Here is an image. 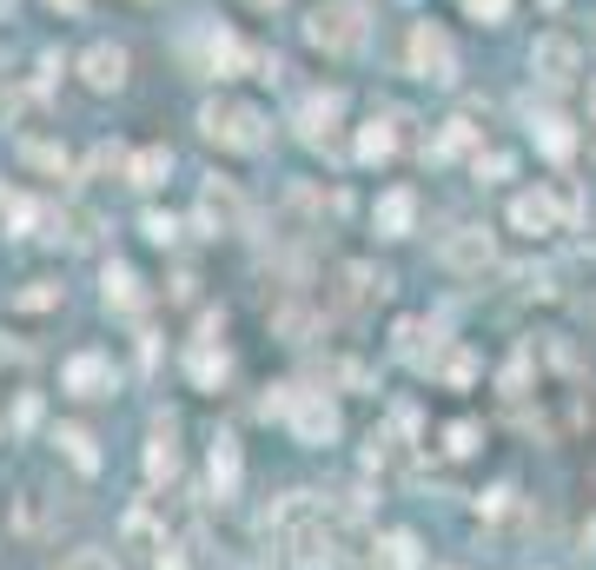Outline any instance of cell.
<instances>
[{
  "label": "cell",
  "instance_id": "cell-1",
  "mask_svg": "<svg viewBox=\"0 0 596 570\" xmlns=\"http://www.w3.org/2000/svg\"><path fill=\"white\" fill-rule=\"evenodd\" d=\"M199 133L226 153H266L272 146V120L259 107H245V100H206L199 107Z\"/></svg>",
  "mask_w": 596,
  "mask_h": 570
},
{
  "label": "cell",
  "instance_id": "cell-2",
  "mask_svg": "<svg viewBox=\"0 0 596 570\" xmlns=\"http://www.w3.org/2000/svg\"><path fill=\"white\" fill-rule=\"evenodd\" d=\"M305 40L318 53H358L365 47V0H318V8L305 14Z\"/></svg>",
  "mask_w": 596,
  "mask_h": 570
},
{
  "label": "cell",
  "instance_id": "cell-3",
  "mask_svg": "<svg viewBox=\"0 0 596 570\" xmlns=\"http://www.w3.org/2000/svg\"><path fill=\"white\" fill-rule=\"evenodd\" d=\"M404 60H411L417 80H438V87H451V80H458V47H451V34L431 27V21H417V27H411Z\"/></svg>",
  "mask_w": 596,
  "mask_h": 570
},
{
  "label": "cell",
  "instance_id": "cell-4",
  "mask_svg": "<svg viewBox=\"0 0 596 570\" xmlns=\"http://www.w3.org/2000/svg\"><path fill=\"white\" fill-rule=\"evenodd\" d=\"M53 524H60V505L40 492V484H21V492L8 498V531H14L21 544H40Z\"/></svg>",
  "mask_w": 596,
  "mask_h": 570
},
{
  "label": "cell",
  "instance_id": "cell-5",
  "mask_svg": "<svg viewBox=\"0 0 596 570\" xmlns=\"http://www.w3.org/2000/svg\"><path fill=\"white\" fill-rule=\"evenodd\" d=\"M285 425H292L299 445H331V438H338V404H331L325 391H292Z\"/></svg>",
  "mask_w": 596,
  "mask_h": 570
},
{
  "label": "cell",
  "instance_id": "cell-6",
  "mask_svg": "<svg viewBox=\"0 0 596 570\" xmlns=\"http://www.w3.org/2000/svg\"><path fill=\"white\" fill-rule=\"evenodd\" d=\"M126 47H113V40H100V47H87V53H80V80H87V87L94 94H120L126 87Z\"/></svg>",
  "mask_w": 596,
  "mask_h": 570
},
{
  "label": "cell",
  "instance_id": "cell-7",
  "mask_svg": "<svg viewBox=\"0 0 596 570\" xmlns=\"http://www.w3.org/2000/svg\"><path fill=\"white\" fill-rule=\"evenodd\" d=\"M570 213H563V199H557V186L550 193H518L510 199V226L518 232H531V239H544V232H557Z\"/></svg>",
  "mask_w": 596,
  "mask_h": 570
},
{
  "label": "cell",
  "instance_id": "cell-8",
  "mask_svg": "<svg viewBox=\"0 0 596 570\" xmlns=\"http://www.w3.org/2000/svg\"><path fill=\"white\" fill-rule=\"evenodd\" d=\"M458 279H484L490 272V232H477V226H464V232H451L445 239V253H438Z\"/></svg>",
  "mask_w": 596,
  "mask_h": 570
},
{
  "label": "cell",
  "instance_id": "cell-9",
  "mask_svg": "<svg viewBox=\"0 0 596 570\" xmlns=\"http://www.w3.org/2000/svg\"><path fill=\"white\" fill-rule=\"evenodd\" d=\"M531 66L544 73V80H576V66H583V47L570 40V34H537V47H531Z\"/></svg>",
  "mask_w": 596,
  "mask_h": 570
},
{
  "label": "cell",
  "instance_id": "cell-10",
  "mask_svg": "<svg viewBox=\"0 0 596 570\" xmlns=\"http://www.w3.org/2000/svg\"><path fill=\"white\" fill-rule=\"evenodd\" d=\"M338 120H345V94H338V87H331V94H312V100L299 107V140H305V146H325V140L338 133Z\"/></svg>",
  "mask_w": 596,
  "mask_h": 570
},
{
  "label": "cell",
  "instance_id": "cell-11",
  "mask_svg": "<svg viewBox=\"0 0 596 570\" xmlns=\"http://www.w3.org/2000/svg\"><path fill=\"white\" fill-rule=\"evenodd\" d=\"M239 213H245V206H239V186L212 173L206 193H199V226H206V232H239Z\"/></svg>",
  "mask_w": 596,
  "mask_h": 570
},
{
  "label": "cell",
  "instance_id": "cell-12",
  "mask_svg": "<svg viewBox=\"0 0 596 570\" xmlns=\"http://www.w3.org/2000/svg\"><path fill=\"white\" fill-rule=\"evenodd\" d=\"M66 391H73V398H107V391H113L107 352H73V359H66Z\"/></svg>",
  "mask_w": 596,
  "mask_h": 570
},
{
  "label": "cell",
  "instance_id": "cell-13",
  "mask_svg": "<svg viewBox=\"0 0 596 570\" xmlns=\"http://www.w3.org/2000/svg\"><path fill=\"white\" fill-rule=\"evenodd\" d=\"M120 544H126V557H159V550H166V524L153 518V505H133V511H126Z\"/></svg>",
  "mask_w": 596,
  "mask_h": 570
},
{
  "label": "cell",
  "instance_id": "cell-14",
  "mask_svg": "<svg viewBox=\"0 0 596 570\" xmlns=\"http://www.w3.org/2000/svg\"><path fill=\"white\" fill-rule=\"evenodd\" d=\"M372 219H378V232H385V239H411V226H417V193H411V186H391V193L378 199V213H372Z\"/></svg>",
  "mask_w": 596,
  "mask_h": 570
},
{
  "label": "cell",
  "instance_id": "cell-15",
  "mask_svg": "<svg viewBox=\"0 0 596 570\" xmlns=\"http://www.w3.org/2000/svg\"><path fill=\"white\" fill-rule=\"evenodd\" d=\"M338 279H345V299H352V305H378V299L391 292V279H385L378 266H365V259H352Z\"/></svg>",
  "mask_w": 596,
  "mask_h": 570
},
{
  "label": "cell",
  "instance_id": "cell-16",
  "mask_svg": "<svg viewBox=\"0 0 596 570\" xmlns=\"http://www.w3.org/2000/svg\"><path fill=\"white\" fill-rule=\"evenodd\" d=\"M53 445L66 451V464H73V471H87V477L100 471V451H94V432H80V425H60V432H53Z\"/></svg>",
  "mask_w": 596,
  "mask_h": 570
},
{
  "label": "cell",
  "instance_id": "cell-17",
  "mask_svg": "<svg viewBox=\"0 0 596 570\" xmlns=\"http://www.w3.org/2000/svg\"><path fill=\"white\" fill-rule=\"evenodd\" d=\"M166 173H173V153H166V146H146V153H133V167H126V180L133 186H166Z\"/></svg>",
  "mask_w": 596,
  "mask_h": 570
},
{
  "label": "cell",
  "instance_id": "cell-18",
  "mask_svg": "<svg viewBox=\"0 0 596 570\" xmlns=\"http://www.w3.org/2000/svg\"><path fill=\"white\" fill-rule=\"evenodd\" d=\"M212 492L219 498L239 492V438H212Z\"/></svg>",
  "mask_w": 596,
  "mask_h": 570
},
{
  "label": "cell",
  "instance_id": "cell-19",
  "mask_svg": "<svg viewBox=\"0 0 596 570\" xmlns=\"http://www.w3.org/2000/svg\"><path fill=\"white\" fill-rule=\"evenodd\" d=\"M173 471H180V445H173V425H159L153 445H146V477L159 484V477H173Z\"/></svg>",
  "mask_w": 596,
  "mask_h": 570
},
{
  "label": "cell",
  "instance_id": "cell-20",
  "mask_svg": "<svg viewBox=\"0 0 596 570\" xmlns=\"http://www.w3.org/2000/svg\"><path fill=\"white\" fill-rule=\"evenodd\" d=\"M372 563H378V570H417V537H411V531H391Z\"/></svg>",
  "mask_w": 596,
  "mask_h": 570
},
{
  "label": "cell",
  "instance_id": "cell-21",
  "mask_svg": "<svg viewBox=\"0 0 596 570\" xmlns=\"http://www.w3.org/2000/svg\"><path fill=\"white\" fill-rule=\"evenodd\" d=\"M107 305H120V312H133L139 305V279H133V266H107Z\"/></svg>",
  "mask_w": 596,
  "mask_h": 570
},
{
  "label": "cell",
  "instance_id": "cell-22",
  "mask_svg": "<svg viewBox=\"0 0 596 570\" xmlns=\"http://www.w3.org/2000/svg\"><path fill=\"white\" fill-rule=\"evenodd\" d=\"M60 305V286L53 279H27L21 292H14V312H53Z\"/></svg>",
  "mask_w": 596,
  "mask_h": 570
},
{
  "label": "cell",
  "instance_id": "cell-23",
  "mask_svg": "<svg viewBox=\"0 0 596 570\" xmlns=\"http://www.w3.org/2000/svg\"><path fill=\"white\" fill-rule=\"evenodd\" d=\"M391 153H398V133H391L385 120H372L365 140H358V159H391Z\"/></svg>",
  "mask_w": 596,
  "mask_h": 570
},
{
  "label": "cell",
  "instance_id": "cell-24",
  "mask_svg": "<svg viewBox=\"0 0 596 570\" xmlns=\"http://www.w3.org/2000/svg\"><path fill=\"white\" fill-rule=\"evenodd\" d=\"M537 146H544L550 159H563V153H570V126H563V120H537Z\"/></svg>",
  "mask_w": 596,
  "mask_h": 570
},
{
  "label": "cell",
  "instance_id": "cell-25",
  "mask_svg": "<svg viewBox=\"0 0 596 570\" xmlns=\"http://www.w3.org/2000/svg\"><path fill=\"white\" fill-rule=\"evenodd\" d=\"M53 570H113V557H107V550H66Z\"/></svg>",
  "mask_w": 596,
  "mask_h": 570
},
{
  "label": "cell",
  "instance_id": "cell-26",
  "mask_svg": "<svg viewBox=\"0 0 596 570\" xmlns=\"http://www.w3.org/2000/svg\"><path fill=\"white\" fill-rule=\"evenodd\" d=\"M464 14H471V21H484V27H497V21L510 14V0H464Z\"/></svg>",
  "mask_w": 596,
  "mask_h": 570
},
{
  "label": "cell",
  "instance_id": "cell-27",
  "mask_svg": "<svg viewBox=\"0 0 596 570\" xmlns=\"http://www.w3.org/2000/svg\"><path fill=\"white\" fill-rule=\"evenodd\" d=\"M193 378H199V385H219V378H226V352H219V359H212V352H193Z\"/></svg>",
  "mask_w": 596,
  "mask_h": 570
},
{
  "label": "cell",
  "instance_id": "cell-28",
  "mask_svg": "<svg viewBox=\"0 0 596 570\" xmlns=\"http://www.w3.org/2000/svg\"><path fill=\"white\" fill-rule=\"evenodd\" d=\"M146 239H153V246H173V239H180V226L166 219V213H146Z\"/></svg>",
  "mask_w": 596,
  "mask_h": 570
},
{
  "label": "cell",
  "instance_id": "cell-29",
  "mask_svg": "<svg viewBox=\"0 0 596 570\" xmlns=\"http://www.w3.org/2000/svg\"><path fill=\"white\" fill-rule=\"evenodd\" d=\"M445 438H451V445H445L451 458H471V451H477V425H451Z\"/></svg>",
  "mask_w": 596,
  "mask_h": 570
},
{
  "label": "cell",
  "instance_id": "cell-30",
  "mask_svg": "<svg viewBox=\"0 0 596 570\" xmlns=\"http://www.w3.org/2000/svg\"><path fill=\"white\" fill-rule=\"evenodd\" d=\"M53 8H66V14H87V0H53Z\"/></svg>",
  "mask_w": 596,
  "mask_h": 570
},
{
  "label": "cell",
  "instance_id": "cell-31",
  "mask_svg": "<svg viewBox=\"0 0 596 570\" xmlns=\"http://www.w3.org/2000/svg\"><path fill=\"white\" fill-rule=\"evenodd\" d=\"M252 8H279V0H252Z\"/></svg>",
  "mask_w": 596,
  "mask_h": 570
},
{
  "label": "cell",
  "instance_id": "cell-32",
  "mask_svg": "<svg viewBox=\"0 0 596 570\" xmlns=\"http://www.w3.org/2000/svg\"><path fill=\"white\" fill-rule=\"evenodd\" d=\"M445 570H464V563H445Z\"/></svg>",
  "mask_w": 596,
  "mask_h": 570
}]
</instances>
